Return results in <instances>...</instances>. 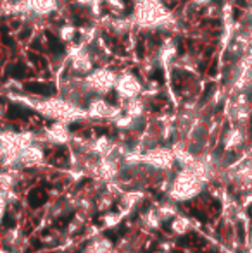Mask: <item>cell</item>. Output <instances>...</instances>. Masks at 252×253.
Instances as JSON below:
<instances>
[{"label":"cell","mask_w":252,"mask_h":253,"mask_svg":"<svg viewBox=\"0 0 252 253\" xmlns=\"http://www.w3.org/2000/svg\"><path fill=\"white\" fill-rule=\"evenodd\" d=\"M118 145H119L118 141H114L111 136L102 134V136H97L95 140H92V153L95 157L112 155V153H118Z\"/></svg>","instance_id":"obj_17"},{"label":"cell","mask_w":252,"mask_h":253,"mask_svg":"<svg viewBox=\"0 0 252 253\" xmlns=\"http://www.w3.org/2000/svg\"><path fill=\"white\" fill-rule=\"evenodd\" d=\"M145 91V83L140 78V74L133 73V71H119L118 73V81H116L114 93L118 97L119 102H126L131 98L142 97Z\"/></svg>","instance_id":"obj_9"},{"label":"cell","mask_w":252,"mask_h":253,"mask_svg":"<svg viewBox=\"0 0 252 253\" xmlns=\"http://www.w3.org/2000/svg\"><path fill=\"white\" fill-rule=\"evenodd\" d=\"M192 7H197V9H205L207 5L214 3V0H189Z\"/></svg>","instance_id":"obj_27"},{"label":"cell","mask_w":252,"mask_h":253,"mask_svg":"<svg viewBox=\"0 0 252 253\" xmlns=\"http://www.w3.org/2000/svg\"><path fill=\"white\" fill-rule=\"evenodd\" d=\"M104 23V30H107L111 35H116V37H123V35L130 33L133 30V17H128L125 14L121 16H112L109 14V17H104L102 19Z\"/></svg>","instance_id":"obj_15"},{"label":"cell","mask_w":252,"mask_h":253,"mask_svg":"<svg viewBox=\"0 0 252 253\" xmlns=\"http://www.w3.org/2000/svg\"><path fill=\"white\" fill-rule=\"evenodd\" d=\"M138 162L140 166H145L152 170H171L173 166L176 164V157L171 147H164V145H155L144 152H138Z\"/></svg>","instance_id":"obj_7"},{"label":"cell","mask_w":252,"mask_h":253,"mask_svg":"<svg viewBox=\"0 0 252 253\" xmlns=\"http://www.w3.org/2000/svg\"><path fill=\"white\" fill-rule=\"evenodd\" d=\"M73 2H74V5L81 7V9H90L97 0H73Z\"/></svg>","instance_id":"obj_28"},{"label":"cell","mask_w":252,"mask_h":253,"mask_svg":"<svg viewBox=\"0 0 252 253\" xmlns=\"http://www.w3.org/2000/svg\"><path fill=\"white\" fill-rule=\"evenodd\" d=\"M83 253H114V245H112V241L107 240V238L99 236L87 245Z\"/></svg>","instance_id":"obj_19"},{"label":"cell","mask_w":252,"mask_h":253,"mask_svg":"<svg viewBox=\"0 0 252 253\" xmlns=\"http://www.w3.org/2000/svg\"><path fill=\"white\" fill-rule=\"evenodd\" d=\"M45 160V148L40 145V141L24 147L17 155V162H19V169H33V167L42 166Z\"/></svg>","instance_id":"obj_14"},{"label":"cell","mask_w":252,"mask_h":253,"mask_svg":"<svg viewBox=\"0 0 252 253\" xmlns=\"http://www.w3.org/2000/svg\"><path fill=\"white\" fill-rule=\"evenodd\" d=\"M142 198H144V195H142L140 191H126V193H123V197H121V210H123V213L131 212V210H133L135 207L140 203Z\"/></svg>","instance_id":"obj_24"},{"label":"cell","mask_w":252,"mask_h":253,"mask_svg":"<svg viewBox=\"0 0 252 253\" xmlns=\"http://www.w3.org/2000/svg\"><path fill=\"white\" fill-rule=\"evenodd\" d=\"M157 253H169V252H157Z\"/></svg>","instance_id":"obj_33"},{"label":"cell","mask_w":252,"mask_h":253,"mask_svg":"<svg viewBox=\"0 0 252 253\" xmlns=\"http://www.w3.org/2000/svg\"><path fill=\"white\" fill-rule=\"evenodd\" d=\"M205 186V181L194 172L192 169H180L175 176L171 177V183L168 188V198L175 203L190 202L197 198L202 193Z\"/></svg>","instance_id":"obj_3"},{"label":"cell","mask_w":252,"mask_h":253,"mask_svg":"<svg viewBox=\"0 0 252 253\" xmlns=\"http://www.w3.org/2000/svg\"><path fill=\"white\" fill-rule=\"evenodd\" d=\"M10 100L23 103V105L37 110L38 114H42L44 117L52 121H61V123L73 124L78 123V121L88 119L87 109L83 105H78V103L66 100L61 95L50 98H37V97L33 98V97H24V95L10 93Z\"/></svg>","instance_id":"obj_1"},{"label":"cell","mask_w":252,"mask_h":253,"mask_svg":"<svg viewBox=\"0 0 252 253\" xmlns=\"http://www.w3.org/2000/svg\"><path fill=\"white\" fill-rule=\"evenodd\" d=\"M154 55H155V60H157V66L164 67V69H169L171 66H175V62L180 57L178 43H176L175 38L173 37L164 38Z\"/></svg>","instance_id":"obj_13"},{"label":"cell","mask_w":252,"mask_h":253,"mask_svg":"<svg viewBox=\"0 0 252 253\" xmlns=\"http://www.w3.org/2000/svg\"><path fill=\"white\" fill-rule=\"evenodd\" d=\"M26 17H35V19H49L55 16L61 10V0H23Z\"/></svg>","instance_id":"obj_11"},{"label":"cell","mask_w":252,"mask_h":253,"mask_svg":"<svg viewBox=\"0 0 252 253\" xmlns=\"http://www.w3.org/2000/svg\"><path fill=\"white\" fill-rule=\"evenodd\" d=\"M73 140V133L69 129V124L61 123V121H52L50 126H47L44 129V141L55 147H64L69 145Z\"/></svg>","instance_id":"obj_12"},{"label":"cell","mask_w":252,"mask_h":253,"mask_svg":"<svg viewBox=\"0 0 252 253\" xmlns=\"http://www.w3.org/2000/svg\"><path fill=\"white\" fill-rule=\"evenodd\" d=\"M249 253H252V240H251V243H249Z\"/></svg>","instance_id":"obj_32"},{"label":"cell","mask_w":252,"mask_h":253,"mask_svg":"<svg viewBox=\"0 0 252 253\" xmlns=\"http://www.w3.org/2000/svg\"><path fill=\"white\" fill-rule=\"evenodd\" d=\"M3 114H5V107H3L2 103H0V119L3 117Z\"/></svg>","instance_id":"obj_31"},{"label":"cell","mask_w":252,"mask_h":253,"mask_svg":"<svg viewBox=\"0 0 252 253\" xmlns=\"http://www.w3.org/2000/svg\"><path fill=\"white\" fill-rule=\"evenodd\" d=\"M192 227H194V222H192L190 217L180 215V213H176V215L173 217V220H171V233L176 234V236H185V234H189L190 231H192Z\"/></svg>","instance_id":"obj_20"},{"label":"cell","mask_w":252,"mask_h":253,"mask_svg":"<svg viewBox=\"0 0 252 253\" xmlns=\"http://www.w3.org/2000/svg\"><path fill=\"white\" fill-rule=\"evenodd\" d=\"M247 141V133H246V127L244 126H230L228 131L225 133L223 136V148L225 152L232 153V152H237L246 145Z\"/></svg>","instance_id":"obj_16"},{"label":"cell","mask_w":252,"mask_h":253,"mask_svg":"<svg viewBox=\"0 0 252 253\" xmlns=\"http://www.w3.org/2000/svg\"><path fill=\"white\" fill-rule=\"evenodd\" d=\"M133 24L144 31H176L178 17L162 0H135Z\"/></svg>","instance_id":"obj_2"},{"label":"cell","mask_w":252,"mask_h":253,"mask_svg":"<svg viewBox=\"0 0 252 253\" xmlns=\"http://www.w3.org/2000/svg\"><path fill=\"white\" fill-rule=\"evenodd\" d=\"M123 215L121 213H107V215L102 217V220H104V226L105 227H114L118 226L119 222H121Z\"/></svg>","instance_id":"obj_25"},{"label":"cell","mask_w":252,"mask_h":253,"mask_svg":"<svg viewBox=\"0 0 252 253\" xmlns=\"http://www.w3.org/2000/svg\"><path fill=\"white\" fill-rule=\"evenodd\" d=\"M225 116L233 126H244L251 123L252 117V100L249 93H233L225 100Z\"/></svg>","instance_id":"obj_6"},{"label":"cell","mask_w":252,"mask_h":253,"mask_svg":"<svg viewBox=\"0 0 252 253\" xmlns=\"http://www.w3.org/2000/svg\"><path fill=\"white\" fill-rule=\"evenodd\" d=\"M17 183V170H10V169H3L0 172V191L7 193L10 197L12 190L16 188Z\"/></svg>","instance_id":"obj_22"},{"label":"cell","mask_w":252,"mask_h":253,"mask_svg":"<svg viewBox=\"0 0 252 253\" xmlns=\"http://www.w3.org/2000/svg\"><path fill=\"white\" fill-rule=\"evenodd\" d=\"M246 157H249V159L252 160V143L249 145V148H247V152H246Z\"/></svg>","instance_id":"obj_30"},{"label":"cell","mask_w":252,"mask_h":253,"mask_svg":"<svg viewBox=\"0 0 252 253\" xmlns=\"http://www.w3.org/2000/svg\"><path fill=\"white\" fill-rule=\"evenodd\" d=\"M121 107H123V112L137 121H145V117H147V100L144 97H137V98H131V100L123 102Z\"/></svg>","instance_id":"obj_18"},{"label":"cell","mask_w":252,"mask_h":253,"mask_svg":"<svg viewBox=\"0 0 252 253\" xmlns=\"http://www.w3.org/2000/svg\"><path fill=\"white\" fill-rule=\"evenodd\" d=\"M92 97H107L114 91L118 81V71L109 66H97L92 73L83 76Z\"/></svg>","instance_id":"obj_5"},{"label":"cell","mask_w":252,"mask_h":253,"mask_svg":"<svg viewBox=\"0 0 252 253\" xmlns=\"http://www.w3.org/2000/svg\"><path fill=\"white\" fill-rule=\"evenodd\" d=\"M78 33H80V30H78L71 21H66V23H62L61 26L57 28V38L66 45L74 43V42H76Z\"/></svg>","instance_id":"obj_21"},{"label":"cell","mask_w":252,"mask_h":253,"mask_svg":"<svg viewBox=\"0 0 252 253\" xmlns=\"http://www.w3.org/2000/svg\"><path fill=\"white\" fill-rule=\"evenodd\" d=\"M59 95L64 97L66 100L78 103V105H87V102L92 98V93L88 90L87 83H85L83 76H76V74H67L59 80Z\"/></svg>","instance_id":"obj_8"},{"label":"cell","mask_w":252,"mask_h":253,"mask_svg":"<svg viewBox=\"0 0 252 253\" xmlns=\"http://www.w3.org/2000/svg\"><path fill=\"white\" fill-rule=\"evenodd\" d=\"M142 224H144L147 229H152V231L159 229L162 224V217H161V213H159V210L151 209V210H147V212L142 213Z\"/></svg>","instance_id":"obj_23"},{"label":"cell","mask_w":252,"mask_h":253,"mask_svg":"<svg viewBox=\"0 0 252 253\" xmlns=\"http://www.w3.org/2000/svg\"><path fill=\"white\" fill-rule=\"evenodd\" d=\"M3 159H5V150H3V147L0 145V166H2Z\"/></svg>","instance_id":"obj_29"},{"label":"cell","mask_w":252,"mask_h":253,"mask_svg":"<svg viewBox=\"0 0 252 253\" xmlns=\"http://www.w3.org/2000/svg\"><path fill=\"white\" fill-rule=\"evenodd\" d=\"M66 64L71 74L87 76L88 73H92L97 67V57H95V52L90 48V45L80 42V43L67 45Z\"/></svg>","instance_id":"obj_4"},{"label":"cell","mask_w":252,"mask_h":253,"mask_svg":"<svg viewBox=\"0 0 252 253\" xmlns=\"http://www.w3.org/2000/svg\"><path fill=\"white\" fill-rule=\"evenodd\" d=\"M87 109V116L92 121H114L119 114L123 112L121 105H114V103L107 102L105 97H92L85 105Z\"/></svg>","instance_id":"obj_10"},{"label":"cell","mask_w":252,"mask_h":253,"mask_svg":"<svg viewBox=\"0 0 252 253\" xmlns=\"http://www.w3.org/2000/svg\"><path fill=\"white\" fill-rule=\"evenodd\" d=\"M7 205H9V195L0 191V224H2L3 215L7 212Z\"/></svg>","instance_id":"obj_26"}]
</instances>
